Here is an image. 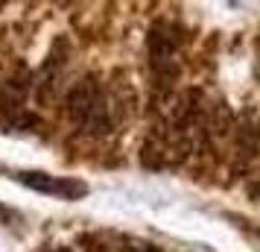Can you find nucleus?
I'll return each instance as SVG.
<instances>
[{
  "mask_svg": "<svg viewBox=\"0 0 260 252\" xmlns=\"http://www.w3.org/2000/svg\"><path fill=\"white\" fill-rule=\"evenodd\" d=\"M68 118L91 135H106L111 129V106L96 76H85L68 94Z\"/></svg>",
  "mask_w": 260,
  "mask_h": 252,
  "instance_id": "1",
  "label": "nucleus"
},
{
  "mask_svg": "<svg viewBox=\"0 0 260 252\" xmlns=\"http://www.w3.org/2000/svg\"><path fill=\"white\" fill-rule=\"evenodd\" d=\"M15 182H21L24 188L53 200H82L88 193V185L82 179L73 176H53V173H41V170H15L12 173Z\"/></svg>",
  "mask_w": 260,
  "mask_h": 252,
  "instance_id": "2",
  "label": "nucleus"
},
{
  "mask_svg": "<svg viewBox=\"0 0 260 252\" xmlns=\"http://www.w3.org/2000/svg\"><path fill=\"white\" fill-rule=\"evenodd\" d=\"M6 220H12V211H9L6 205L0 203V223H6Z\"/></svg>",
  "mask_w": 260,
  "mask_h": 252,
  "instance_id": "3",
  "label": "nucleus"
},
{
  "mask_svg": "<svg viewBox=\"0 0 260 252\" xmlns=\"http://www.w3.org/2000/svg\"><path fill=\"white\" fill-rule=\"evenodd\" d=\"M59 252H68V249H59Z\"/></svg>",
  "mask_w": 260,
  "mask_h": 252,
  "instance_id": "4",
  "label": "nucleus"
}]
</instances>
